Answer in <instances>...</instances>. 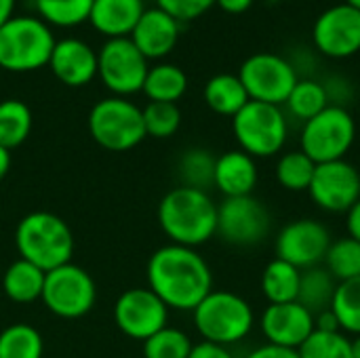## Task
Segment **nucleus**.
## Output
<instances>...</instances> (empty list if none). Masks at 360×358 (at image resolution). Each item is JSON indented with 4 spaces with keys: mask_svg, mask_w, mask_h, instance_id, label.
Instances as JSON below:
<instances>
[{
    "mask_svg": "<svg viewBox=\"0 0 360 358\" xmlns=\"http://www.w3.org/2000/svg\"><path fill=\"white\" fill-rule=\"evenodd\" d=\"M272 217L266 205L251 196L224 198L217 205V234L232 247H255L268 238Z\"/></svg>",
    "mask_w": 360,
    "mask_h": 358,
    "instance_id": "obj_11",
    "label": "nucleus"
},
{
    "mask_svg": "<svg viewBox=\"0 0 360 358\" xmlns=\"http://www.w3.org/2000/svg\"><path fill=\"white\" fill-rule=\"evenodd\" d=\"M346 228H348V236L360 243V198L346 213Z\"/></svg>",
    "mask_w": 360,
    "mask_h": 358,
    "instance_id": "obj_41",
    "label": "nucleus"
},
{
    "mask_svg": "<svg viewBox=\"0 0 360 358\" xmlns=\"http://www.w3.org/2000/svg\"><path fill=\"white\" fill-rule=\"evenodd\" d=\"M287 110L291 116H295L302 122H308L316 114H321L325 108L331 106L329 93L323 82L314 78H300L297 84L293 87L289 99L285 101Z\"/></svg>",
    "mask_w": 360,
    "mask_h": 358,
    "instance_id": "obj_28",
    "label": "nucleus"
},
{
    "mask_svg": "<svg viewBox=\"0 0 360 358\" xmlns=\"http://www.w3.org/2000/svg\"><path fill=\"white\" fill-rule=\"evenodd\" d=\"M44 276L46 272L19 257L4 270L2 291L15 304H34L42 298Z\"/></svg>",
    "mask_w": 360,
    "mask_h": 358,
    "instance_id": "obj_22",
    "label": "nucleus"
},
{
    "mask_svg": "<svg viewBox=\"0 0 360 358\" xmlns=\"http://www.w3.org/2000/svg\"><path fill=\"white\" fill-rule=\"evenodd\" d=\"M314 171L316 162L312 158H308L302 150H291L276 160L274 175L281 188H285L287 192H308Z\"/></svg>",
    "mask_w": 360,
    "mask_h": 358,
    "instance_id": "obj_30",
    "label": "nucleus"
},
{
    "mask_svg": "<svg viewBox=\"0 0 360 358\" xmlns=\"http://www.w3.org/2000/svg\"><path fill=\"white\" fill-rule=\"evenodd\" d=\"M356 139V120L346 106H329L300 133V150L316 165L344 160Z\"/></svg>",
    "mask_w": 360,
    "mask_h": 358,
    "instance_id": "obj_8",
    "label": "nucleus"
},
{
    "mask_svg": "<svg viewBox=\"0 0 360 358\" xmlns=\"http://www.w3.org/2000/svg\"><path fill=\"white\" fill-rule=\"evenodd\" d=\"M215 4L230 15H240L251 8L253 0H215Z\"/></svg>",
    "mask_w": 360,
    "mask_h": 358,
    "instance_id": "obj_43",
    "label": "nucleus"
},
{
    "mask_svg": "<svg viewBox=\"0 0 360 358\" xmlns=\"http://www.w3.org/2000/svg\"><path fill=\"white\" fill-rule=\"evenodd\" d=\"M49 65L59 82L84 87L97 76V53L80 38H63L55 42Z\"/></svg>",
    "mask_w": 360,
    "mask_h": 358,
    "instance_id": "obj_18",
    "label": "nucleus"
},
{
    "mask_svg": "<svg viewBox=\"0 0 360 358\" xmlns=\"http://www.w3.org/2000/svg\"><path fill=\"white\" fill-rule=\"evenodd\" d=\"M312 40L331 59L356 55L360 51V11L346 2L323 11L312 25Z\"/></svg>",
    "mask_w": 360,
    "mask_h": 358,
    "instance_id": "obj_16",
    "label": "nucleus"
},
{
    "mask_svg": "<svg viewBox=\"0 0 360 358\" xmlns=\"http://www.w3.org/2000/svg\"><path fill=\"white\" fill-rule=\"evenodd\" d=\"M266 344L297 350L316 329L314 314L300 302L268 304L259 319Z\"/></svg>",
    "mask_w": 360,
    "mask_h": 358,
    "instance_id": "obj_17",
    "label": "nucleus"
},
{
    "mask_svg": "<svg viewBox=\"0 0 360 358\" xmlns=\"http://www.w3.org/2000/svg\"><path fill=\"white\" fill-rule=\"evenodd\" d=\"M8 169H11V152L0 146V181L6 177Z\"/></svg>",
    "mask_w": 360,
    "mask_h": 358,
    "instance_id": "obj_45",
    "label": "nucleus"
},
{
    "mask_svg": "<svg viewBox=\"0 0 360 358\" xmlns=\"http://www.w3.org/2000/svg\"><path fill=\"white\" fill-rule=\"evenodd\" d=\"M13 8H15V0H0V27L13 17Z\"/></svg>",
    "mask_w": 360,
    "mask_h": 358,
    "instance_id": "obj_44",
    "label": "nucleus"
},
{
    "mask_svg": "<svg viewBox=\"0 0 360 358\" xmlns=\"http://www.w3.org/2000/svg\"><path fill=\"white\" fill-rule=\"evenodd\" d=\"M352 352H354V358H360V335L352 340Z\"/></svg>",
    "mask_w": 360,
    "mask_h": 358,
    "instance_id": "obj_46",
    "label": "nucleus"
},
{
    "mask_svg": "<svg viewBox=\"0 0 360 358\" xmlns=\"http://www.w3.org/2000/svg\"><path fill=\"white\" fill-rule=\"evenodd\" d=\"M158 224L173 245L196 249L217 234V203L205 190L177 186L162 196Z\"/></svg>",
    "mask_w": 360,
    "mask_h": 358,
    "instance_id": "obj_2",
    "label": "nucleus"
},
{
    "mask_svg": "<svg viewBox=\"0 0 360 358\" xmlns=\"http://www.w3.org/2000/svg\"><path fill=\"white\" fill-rule=\"evenodd\" d=\"M194 348L190 335L177 327H162L143 342V358H188Z\"/></svg>",
    "mask_w": 360,
    "mask_h": 358,
    "instance_id": "obj_35",
    "label": "nucleus"
},
{
    "mask_svg": "<svg viewBox=\"0 0 360 358\" xmlns=\"http://www.w3.org/2000/svg\"><path fill=\"white\" fill-rule=\"evenodd\" d=\"M143 11V0H93L89 21L108 38H129Z\"/></svg>",
    "mask_w": 360,
    "mask_h": 358,
    "instance_id": "obj_21",
    "label": "nucleus"
},
{
    "mask_svg": "<svg viewBox=\"0 0 360 358\" xmlns=\"http://www.w3.org/2000/svg\"><path fill=\"white\" fill-rule=\"evenodd\" d=\"M249 101L238 74H215L205 84V103L219 116L234 118Z\"/></svg>",
    "mask_w": 360,
    "mask_h": 358,
    "instance_id": "obj_23",
    "label": "nucleus"
},
{
    "mask_svg": "<svg viewBox=\"0 0 360 358\" xmlns=\"http://www.w3.org/2000/svg\"><path fill=\"white\" fill-rule=\"evenodd\" d=\"M15 247L21 260L51 272L72 262L74 236L70 226L55 213L34 211L19 219L15 228Z\"/></svg>",
    "mask_w": 360,
    "mask_h": 358,
    "instance_id": "obj_3",
    "label": "nucleus"
},
{
    "mask_svg": "<svg viewBox=\"0 0 360 358\" xmlns=\"http://www.w3.org/2000/svg\"><path fill=\"white\" fill-rule=\"evenodd\" d=\"M188 358H234V354L230 352V348L209 344V342H198V344H194Z\"/></svg>",
    "mask_w": 360,
    "mask_h": 358,
    "instance_id": "obj_39",
    "label": "nucleus"
},
{
    "mask_svg": "<svg viewBox=\"0 0 360 358\" xmlns=\"http://www.w3.org/2000/svg\"><path fill=\"white\" fill-rule=\"evenodd\" d=\"M300 358H354L352 340L344 331H319L297 348Z\"/></svg>",
    "mask_w": 360,
    "mask_h": 358,
    "instance_id": "obj_34",
    "label": "nucleus"
},
{
    "mask_svg": "<svg viewBox=\"0 0 360 358\" xmlns=\"http://www.w3.org/2000/svg\"><path fill=\"white\" fill-rule=\"evenodd\" d=\"M335 289H338V281L331 276V272L325 266H314L302 270L297 302L316 317L325 310H331Z\"/></svg>",
    "mask_w": 360,
    "mask_h": 358,
    "instance_id": "obj_26",
    "label": "nucleus"
},
{
    "mask_svg": "<svg viewBox=\"0 0 360 358\" xmlns=\"http://www.w3.org/2000/svg\"><path fill=\"white\" fill-rule=\"evenodd\" d=\"M314 323H316V329L319 331H342L340 329V323L335 319V314L331 310H325L321 314L314 317Z\"/></svg>",
    "mask_w": 360,
    "mask_h": 358,
    "instance_id": "obj_42",
    "label": "nucleus"
},
{
    "mask_svg": "<svg viewBox=\"0 0 360 358\" xmlns=\"http://www.w3.org/2000/svg\"><path fill=\"white\" fill-rule=\"evenodd\" d=\"M215 158L217 156H213V152H209L205 148L186 150L177 162V173L181 179L179 186H188V188L209 192V188H213Z\"/></svg>",
    "mask_w": 360,
    "mask_h": 358,
    "instance_id": "obj_31",
    "label": "nucleus"
},
{
    "mask_svg": "<svg viewBox=\"0 0 360 358\" xmlns=\"http://www.w3.org/2000/svg\"><path fill=\"white\" fill-rule=\"evenodd\" d=\"M141 91L150 101L177 103L188 91V76L179 65L156 63L148 70Z\"/></svg>",
    "mask_w": 360,
    "mask_h": 358,
    "instance_id": "obj_25",
    "label": "nucleus"
},
{
    "mask_svg": "<svg viewBox=\"0 0 360 358\" xmlns=\"http://www.w3.org/2000/svg\"><path fill=\"white\" fill-rule=\"evenodd\" d=\"M331 243L333 236L323 222L302 217L281 228L274 238V251L278 260H285L300 270H308L323 266Z\"/></svg>",
    "mask_w": 360,
    "mask_h": 358,
    "instance_id": "obj_13",
    "label": "nucleus"
},
{
    "mask_svg": "<svg viewBox=\"0 0 360 358\" xmlns=\"http://www.w3.org/2000/svg\"><path fill=\"white\" fill-rule=\"evenodd\" d=\"M302 270L285 260L274 257L262 272V293L268 304H289L297 302Z\"/></svg>",
    "mask_w": 360,
    "mask_h": 358,
    "instance_id": "obj_24",
    "label": "nucleus"
},
{
    "mask_svg": "<svg viewBox=\"0 0 360 358\" xmlns=\"http://www.w3.org/2000/svg\"><path fill=\"white\" fill-rule=\"evenodd\" d=\"M194 327L202 342L230 348L249 338L255 327L253 306L238 293L213 289L194 310Z\"/></svg>",
    "mask_w": 360,
    "mask_h": 358,
    "instance_id": "obj_4",
    "label": "nucleus"
},
{
    "mask_svg": "<svg viewBox=\"0 0 360 358\" xmlns=\"http://www.w3.org/2000/svg\"><path fill=\"white\" fill-rule=\"evenodd\" d=\"M148 70V59L131 38H110L97 53V74L116 97L141 91Z\"/></svg>",
    "mask_w": 360,
    "mask_h": 358,
    "instance_id": "obj_12",
    "label": "nucleus"
},
{
    "mask_svg": "<svg viewBox=\"0 0 360 358\" xmlns=\"http://www.w3.org/2000/svg\"><path fill=\"white\" fill-rule=\"evenodd\" d=\"M40 302L59 319H82L97 302V285L84 268L70 262L46 272Z\"/></svg>",
    "mask_w": 360,
    "mask_h": 358,
    "instance_id": "obj_9",
    "label": "nucleus"
},
{
    "mask_svg": "<svg viewBox=\"0 0 360 358\" xmlns=\"http://www.w3.org/2000/svg\"><path fill=\"white\" fill-rule=\"evenodd\" d=\"M143 127L148 137L167 139L177 133L181 127V112L177 103H165V101H150L143 110Z\"/></svg>",
    "mask_w": 360,
    "mask_h": 358,
    "instance_id": "obj_37",
    "label": "nucleus"
},
{
    "mask_svg": "<svg viewBox=\"0 0 360 358\" xmlns=\"http://www.w3.org/2000/svg\"><path fill=\"white\" fill-rule=\"evenodd\" d=\"M146 276L148 289L169 310L192 312L213 291V272L207 260L196 249L173 243L152 253Z\"/></svg>",
    "mask_w": 360,
    "mask_h": 358,
    "instance_id": "obj_1",
    "label": "nucleus"
},
{
    "mask_svg": "<svg viewBox=\"0 0 360 358\" xmlns=\"http://www.w3.org/2000/svg\"><path fill=\"white\" fill-rule=\"evenodd\" d=\"M245 358H300V354H297V350H291V348H281V346L264 344V346L251 350Z\"/></svg>",
    "mask_w": 360,
    "mask_h": 358,
    "instance_id": "obj_40",
    "label": "nucleus"
},
{
    "mask_svg": "<svg viewBox=\"0 0 360 358\" xmlns=\"http://www.w3.org/2000/svg\"><path fill=\"white\" fill-rule=\"evenodd\" d=\"M323 266L331 272V276L338 283L344 281H352L360 276V243L350 238V236H342L335 238L325 255Z\"/></svg>",
    "mask_w": 360,
    "mask_h": 358,
    "instance_id": "obj_33",
    "label": "nucleus"
},
{
    "mask_svg": "<svg viewBox=\"0 0 360 358\" xmlns=\"http://www.w3.org/2000/svg\"><path fill=\"white\" fill-rule=\"evenodd\" d=\"M213 4H215V0H156V6L160 11L169 13L171 17H175L177 21L196 19V17L205 15Z\"/></svg>",
    "mask_w": 360,
    "mask_h": 358,
    "instance_id": "obj_38",
    "label": "nucleus"
},
{
    "mask_svg": "<svg viewBox=\"0 0 360 358\" xmlns=\"http://www.w3.org/2000/svg\"><path fill=\"white\" fill-rule=\"evenodd\" d=\"M89 133L97 146L110 152H127L139 146L148 135L141 108L127 97L99 99L89 112Z\"/></svg>",
    "mask_w": 360,
    "mask_h": 358,
    "instance_id": "obj_7",
    "label": "nucleus"
},
{
    "mask_svg": "<svg viewBox=\"0 0 360 358\" xmlns=\"http://www.w3.org/2000/svg\"><path fill=\"white\" fill-rule=\"evenodd\" d=\"M232 133L238 150L257 158L281 154L289 139V120L283 106L249 101L234 118Z\"/></svg>",
    "mask_w": 360,
    "mask_h": 358,
    "instance_id": "obj_6",
    "label": "nucleus"
},
{
    "mask_svg": "<svg viewBox=\"0 0 360 358\" xmlns=\"http://www.w3.org/2000/svg\"><path fill=\"white\" fill-rule=\"evenodd\" d=\"M238 78L251 101L285 106L297 84V68L276 53H255L247 57L238 70Z\"/></svg>",
    "mask_w": 360,
    "mask_h": 358,
    "instance_id": "obj_10",
    "label": "nucleus"
},
{
    "mask_svg": "<svg viewBox=\"0 0 360 358\" xmlns=\"http://www.w3.org/2000/svg\"><path fill=\"white\" fill-rule=\"evenodd\" d=\"M346 4H350V6H354V8L360 11V0H346Z\"/></svg>",
    "mask_w": 360,
    "mask_h": 358,
    "instance_id": "obj_47",
    "label": "nucleus"
},
{
    "mask_svg": "<svg viewBox=\"0 0 360 358\" xmlns=\"http://www.w3.org/2000/svg\"><path fill=\"white\" fill-rule=\"evenodd\" d=\"M114 323L131 340L146 342L169 323V308L148 287L127 289L114 304Z\"/></svg>",
    "mask_w": 360,
    "mask_h": 358,
    "instance_id": "obj_14",
    "label": "nucleus"
},
{
    "mask_svg": "<svg viewBox=\"0 0 360 358\" xmlns=\"http://www.w3.org/2000/svg\"><path fill=\"white\" fill-rule=\"evenodd\" d=\"M259 181L257 160L243 150H228L215 158L213 188H217L224 198L251 196Z\"/></svg>",
    "mask_w": 360,
    "mask_h": 358,
    "instance_id": "obj_20",
    "label": "nucleus"
},
{
    "mask_svg": "<svg viewBox=\"0 0 360 358\" xmlns=\"http://www.w3.org/2000/svg\"><path fill=\"white\" fill-rule=\"evenodd\" d=\"M331 312L335 314L340 329L346 335H360V276L352 281L338 283L333 302H331Z\"/></svg>",
    "mask_w": 360,
    "mask_h": 358,
    "instance_id": "obj_32",
    "label": "nucleus"
},
{
    "mask_svg": "<svg viewBox=\"0 0 360 358\" xmlns=\"http://www.w3.org/2000/svg\"><path fill=\"white\" fill-rule=\"evenodd\" d=\"M308 194L321 211L348 213L360 198V171L346 158L316 165Z\"/></svg>",
    "mask_w": 360,
    "mask_h": 358,
    "instance_id": "obj_15",
    "label": "nucleus"
},
{
    "mask_svg": "<svg viewBox=\"0 0 360 358\" xmlns=\"http://www.w3.org/2000/svg\"><path fill=\"white\" fill-rule=\"evenodd\" d=\"M36 8L44 23L68 27L89 21L93 0H36Z\"/></svg>",
    "mask_w": 360,
    "mask_h": 358,
    "instance_id": "obj_36",
    "label": "nucleus"
},
{
    "mask_svg": "<svg viewBox=\"0 0 360 358\" xmlns=\"http://www.w3.org/2000/svg\"><path fill=\"white\" fill-rule=\"evenodd\" d=\"M129 38L146 59H160L175 49L179 38V21L158 6L146 8Z\"/></svg>",
    "mask_w": 360,
    "mask_h": 358,
    "instance_id": "obj_19",
    "label": "nucleus"
},
{
    "mask_svg": "<svg viewBox=\"0 0 360 358\" xmlns=\"http://www.w3.org/2000/svg\"><path fill=\"white\" fill-rule=\"evenodd\" d=\"M44 342L27 323H13L0 331V358H42Z\"/></svg>",
    "mask_w": 360,
    "mask_h": 358,
    "instance_id": "obj_29",
    "label": "nucleus"
},
{
    "mask_svg": "<svg viewBox=\"0 0 360 358\" xmlns=\"http://www.w3.org/2000/svg\"><path fill=\"white\" fill-rule=\"evenodd\" d=\"M32 110L19 99L0 101V146L8 152L19 148L32 133Z\"/></svg>",
    "mask_w": 360,
    "mask_h": 358,
    "instance_id": "obj_27",
    "label": "nucleus"
},
{
    "mask_svg": "<svg viewBox=\"0 0 360 358\" xmlns=\"http://www.w3.org/2000/svg\"><path fill=\"white\" fill-rule=\"evenodd\" d=\"M55 36L38 17L17 15L0 27V68L8 72H34L49 65Z\"/></svg>",
    "mask_w": 360,
    "mask_h": 358,
    "instance_id": "obj_5",
    "label": "nucleus"
}]
</instances>
